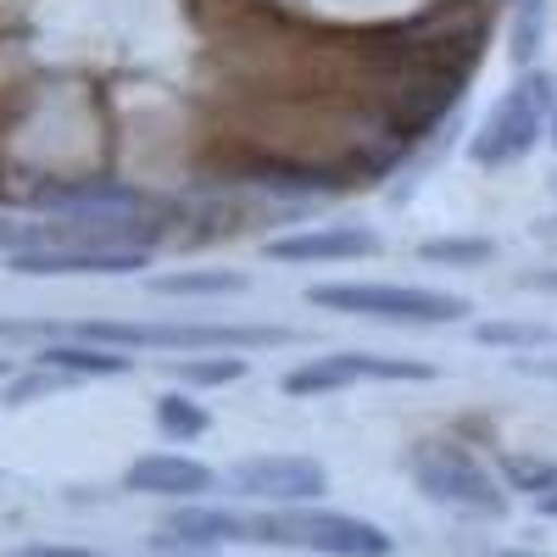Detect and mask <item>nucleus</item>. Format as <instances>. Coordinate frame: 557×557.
Here are the masks:
<instances>
[{
    "label": "nucleus",
    "instance_id": "f257e3e1",
    "mask_svg": "<svg viewBox=\"0 0 557 557\" xmlns=\"http://www.w3.org/2000/svg\"><path fill=\"white\" fill-rule=\"evenodd\" d=\"M552 101H557V78L546 67H524L513 78V89H502V101L485 112V123L469 139V162L480 168H507V162H524L541 134L552 123Z\"/></svg>",
    "mask_w": 557,
    "mask_h": 557
},
{
    "label": "nucleus",
    "instance_id": "f03ea898",
    "mask_svg": "<svg viewBox=\"0 0 557 557\" xmlns=\"http://www.w3.org/2000/svg\"><path fill=\"white\" fill-rule=\"evenodd\" d=\"M312 307L323 312H346V318H374V323H457L469 318V301L451 290H424V285H380V278H346V285H312L307 290Z\"/></svg>",
    "mask_w": 557,
    "mask_h": 557
},
{
    "label": "nucleus",
    "instance_id": "2eb2a0df",
    "mask_svg": "<svg viewBox=\"0 0 557 557\" xmlns=\"http://www.w3.org/2000/svg\"><path fill=\"white\" fill-rule=\"evenodd\" d=\"M207 407L201 401H190V396H162L157 401V430L168 435V441H196V435H207Z\"/></svg>",
    "mask_w": 557,
    "mask_h": 557
},
{
    "label": "nucleus",
    "instance_id": "9b49d317",
    "mask_svg": "<svg viewBox=\"0 0 557 557\" xmlns=\"http://www.w3.org/2000/svg\"><path fill=\"white\" fill-rule=\"evenodd\" d=\"M128 491H146V496H207L218 485V474L196 457H173V451H146L128 462L123 474Z\"/></svg>",
    "mask_w": 557,
    "mask_h": 557
},
{
    "label": "nucleus",
    "instance_id": "6ab92c4d",
    "mask_svg": "<svg viewBox=\"0 0 557 557\" xmlns=\"http://www.w3.org/2000/svg\"><path fill=\"white\" fill-rule=\"evenodd\" d=\"M502 480L513 485V491H535V496H546V491L557 485V462H546V457H524V451H502Z\"/></svg>",
    "mask_w": 557,
    "mask_h": 557
},
{
    "label": "nucleus",
    "instance_id": "6e6552de",
    "mask_svg": "<svg viewBox=\"0 0 557 557\" xmlns=\"http://www.w3.org/2000/svg\"><path fill=\"white\" fill-rule=\"evenodd\" d=\"M134 268H146L139 246H39L12 257V273L28 278H84V273H134Z\"/></svg>",
    "mask_w": 557,
    "mask_h": 557
},
{
    "label": "nucleus",
    "instance_id": "a211bd4d",
    "mask_svg": "<svg viewBox=\"0 0 557 557\" xmlns=\"http://www.w3.org/2000/svg\"><path fill=\"white\" fill-rule=\"evenodd\" d=\"M178 385H235L246 380V357H190V362H168Z\"/></svg>",
    "mask_w": 557,
    "mask_h": 557
},
{
    "label": "nucleus",
    "instance_id": "dca6fc26",
    "mask_svg": "<svg viewBox=\"0 0 557 557\" xmlns=\"http://www.w3.org/2000/svg\"><path fill=\"white\" fill-rule=\"evenodd\" d=\"M541 45H546V0H519V12H513V62H519V73L535 67Z\"/></svg>",
    "mask_w": 557,
    "mask_h": 557
},
{
    "label": "nucleus",
    "instance_id": "b1692460",
    "mask_svg": "<svg viewBox=\"0 0 557 557\" xmlns=\"http://www.w3.org/2000/svg\"><path fill=\"white\" fill-rule=\"evenodd\" d=\"M546 128H552V139H557V101H552V123H546Z\"/></svg>",
    "mask_w": 557,
    "mask_h": 557
},
{
    "label": "nucleus",
    "instance_id": "aec40b11",
    "mask_svg": "<svg viewBox=\"0 0 557 557\" xmlns=\"http://www.w3.org/2000/svg\"><path fill=\"white\" fill-rule=\"evenodd\" d=\"M491 240H424L418 257L424 262H491Z\"/></svg>",
    "mask_w": 557,
    "mask_h": 557
},
{
    "label": "nucleus",
    "instance_id": "412c9836",
    "mask_svg": "<svg viewBox=\"0 0 557 557\" xmlns=\"http://www.w3.org/2000/svg\"><path fill=\"white\" fill-rule=\"evenodd\" d=\"M62 380H73V374H57V368H39V374H28V380H17V385L7 391V401H28V396H45V391H57Z\"/></svg>",
    "mask_w": 557,
    "mask_h": 557
},
{
    "label": "nucleus",
    "instance_id": "7ed1b4c3",
    "mask_svg": "<svg viewBox=\"0 0 557 557\" xmlns=\"http://www.w3.org/2000/svg\"><path fill=\"white\" fill-rule=\"evenodd\" d=\"M407 474L441 507H462V513H480V519H496L507 507V491L480 469V457L457 441H418L407 451Z\"/></svg>",
    "mask_w": 557,
    "mask_h": 557
},
{
    "label": "nucleus",
    "instance_id": "20e7f679",
    "mask_svg": "<svg viewBox=\"0 0 557 557\" xmlns=\"http://www.w3.org/2000/svg\"><path fill=\"white\" fill-rule=\"evenodd\" d=\"M84 341L96 346H173V351H246V346H285L290 330L273 323H78Z\"/></svg>",
    "mask_w": 557,
    "mask_h": 557
},
{
    "label": "nucleus",
    "instance_id": "f3484780",
    "mask_svg": "<svg viewBox=\"0 0 557 557\" xmlns=\"http://www.w3.org/2000/svg\"><path fill=\"white\" fill-rule=\"evenodd\" d=\"M474 335H480L485 346H513V351H530V346H557V330H552V323H519V318L480 323Z\"/></svg>",
    "mask_w": 557,
    "mask_h": 557
},
{
    "label": "nucleus",
    "instance_id": "9d476101",
    "mask_svg": "<svg viewBox=\"0 0 557 557\" xmlns=\"http://www.w3.org/2000/svg\"><path fill=\"white\" fill-rule=\"evenodd\" d=\"M39 207H57L62 218H89V212H146V196L123 178H73V184H39Z\"/></svg>",
    "mask_w": 557,
    "mask_h": 557
},
{
    "label": "nucleus",
    "instance_id": "4be33fe9",
    "mask_svg": "<svg viewBox=\"0 0 557 557\" xmlns=\"http://www.w3.org/2000/svg\"><path fill=\"white\" fill-rule=\"evenodd\" d=\"M12 557H101V552H84V546H23Z\"/></svg>",
    "mask_w": 557,
    "mask_h": 557
},
{
    "label": "nucleus",
    "instance_id": "1a4fd4ad",
    "mask_svg": "<svg viewBox=\"0 0 557 557\" xmlns=\"http://www.w3.org/2000/svg\"><path fill=\"white\" fill-rule=\"evenodd\" d=\"M380 235L362 223H318L301 228V235H273L268 257L273 262H357V257H374Z\"/></svg>",
    "mask_w": 557,
    "mask_h": 557
},
{
    "label": "nucleus",
    "instance_id": "4468645a",
    "mask_svg": "<svg viewBox=\"0 0 557 557\" xmlns=\"http://www.w3.org/2000/svg\"><path fill=\"white\" fill-rule=\"evenodd\" d=\"M251 285L246 273H228V268H190V273H162L151 278L157 296H240Z\"/></svg>",
    "mask_w": 557,
    "mask_h": 557
},
{
    "label": "nucleus",
    "instance_id": "f8f14e48",
    "mask_svg": "<svg viewBox=\"0 0 557 557\" xmlns=\"http://www.w3.org/2000/svg\"><path fill=\"white\" fill-rule=\"evenodd\" d=\"M162 535L178 546H218V541H246V519L228 507H178L162 519Z\"/></svg>",
    "mask_w": 557,
    "mask_h": 557
},
{
    "label": "nucleus",
    "instance_id": "393cba45",
    "mask_svg": "<svg viewBox=\"0 0 557 557\" xmlns=\"http://www.w3.org/2000/svg\"><path fill=\"white\" fill-rule=\"evenodd\" d=\"M496 557H535V552H496Z\"/></svg>",
    "mask_w": 557,
    "mask_h": 557
},
{
    "label": "nucleus",
    "instance_id": "0eeeda50",
    "mask_svg": "<svg viewBox=\"0 0 557 557\" xmlns=\"http://www.w3.org/2000/svg\"><path fill=\"white\" fill-rule=\"evenodd\" d=\"M228 485L240 496H257V502H278V507H301V502H318L330 491V474L323 462L312 457H296V451H268V457H246L228 469Z\"/></svg>",
    "mask_w": 557,
    "mask_h": 557
},
{
    "label": "nucleus",
    "instance_id": "5701e85b",
    "mask_svg": "<svg viewBox=\"0 0 557 557\" xmlns=\"http://www.w3.org/2000/svg\"><path fill=\"white\" fill-rule=\"evenodd\" d=\"M535 507H541V513H546V519H557V485H552L546 496H535Z\"/></svg>",
    "mask_w": 557,
    "mask_h": 557
},
{
    "label": "nucleus",
    "instance_id": "ddd939ff",
    "mask_svg": "<svg viewBox=\"0 0 557 557\" xmlns=\"http://www.w3.org/2000/svg\"><path fill=\"white\" fill-rule=\"evenodd\" d=\"M39 368H57V374H128V357L117 346H45L39 351Z\"/></svg>",
    "mask_w": 557,
    "mask_h": 557
},
{
    "label": "nucleus",
    "instance_id": "a878e982",
    "mask_svg": "<svg viewBox=\"0 0 557 557\" xmlns=\"http://www.w3.org/2000/svg\"><path fill=\"white\" fill-rule=\"evenodd\" d=\"M0 380H7V357H0Z\"/></svg>",
    "mask_w": 557,
    "mask_h": 557
},
{
    "label": "nucleus",
    "instance_id": "39448f33",
    "mask_svg": "<svg viewBox=\"0 0 557 557\" xmlns=\"http://www.w3.org/2000/svg\"><path fill=\"white\" fill-rule=\"evenodd\" d=\"M246 541L301 546V552H323V557H385L391 552V535L380 524L351 519V513H296V507L246 519Z\"/></svg>",
    "mask_w": 557,
    "mask_h": 557
},
{
    "label": "nucleus",
    "instance_id": "423d86ee",
    "mask_svg": "<svg viewBox=\"0 0 557 557\" xmlns=\"http://www.w3.org/2000/svg\"><path fill=\"white\" fill-rule=\"evenodd\" d=\"M435 368L430 362H412V357H385V351H335V357H312L301 368L285 374L290 396H318V391H346L362 380H430Z\"/></svg>",
    "mask_w": 557,
    "mask_h": 557
}]
</instances>
